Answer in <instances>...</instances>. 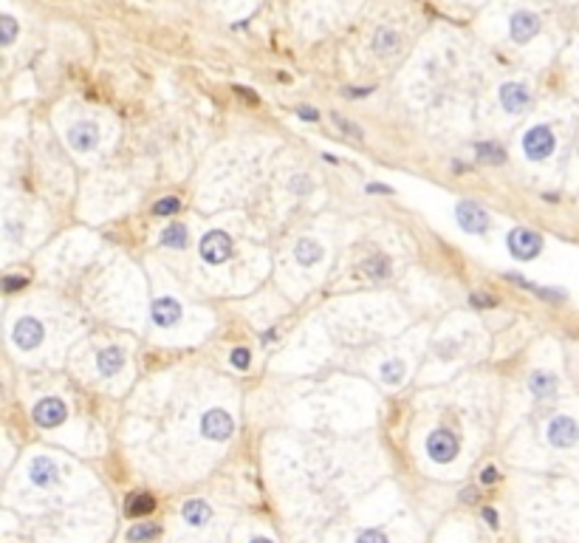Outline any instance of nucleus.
<instances>
[{"instance_id": "3", "label": "nucleus", "mask_w": 579, "mask_h": 543, "mask_svg": "<svg viewBox=\"0 0 579 543\" xmlns=\"http://www.w3.org/2000/svg\"><path fill=\"white\" fill-rule=\"evenodd\" d=\"M455 221H458V227L466 230V233L481 235L489 230V213H486L483 207L472 204V201H461V204L455 207Z\"/></svg>"}, {"instance_id": "20", "label": "nucleus", "mask_w": 579, "mask_h": 543, "mask_svg": "<svg viewBox=\"0 0 579 543\" xmlns=\"http://www.w3.org/2000/svg\"><path fill=\"white\" fill-rule=\"evenodd\" d=\"M187 240H190V235H187V227H184V224H170V227L161 233V243H164V246H173V249H184Z\"/></svg>"}, {"instance_id": "22", "label": "nucleus", "mask_w": 579, "mask_h": 543, "mask_svg": "<svg viewBox=\"0 0 579 543\" xmlns=\"http://www.w3.org/2000/svg\"><path fill=\"white\" fill-rule=\"evenodd\" d=\"M475 153H478V158H483V161H489V164H503V161H506V151L498 148V145L481 142V145L475 148Z\"/></svg>"}, {"instance_id": "4", "label": "nucleus", "mask_w": 579, "mask_h": 543, "mask_svg": "<svg viewBox=\"0 0 579 543\" xmlns=\"http://www.w3.org/2000/svg\"><path fill=\"white\" fill-rule=\"evenodd\" d=\"M540 249H543V238L537 233H531V230H511L508 233V252L514 255V258H520V260H531V258H537L540 255Z\"/></svg>"}, {"instance_id": "29", "label": "nucleus", "mask_w": 579, "mask_h": 543, "mask_svg": "<svg viewBox=\"0 0 579 543\" xmlns=\"http://www.w3.org/2000/svg\"><path fill=\"white\" fill-rule=\"evenodd\" d=\"M249 362H252V354H249L246 348H235V351H232V365H235V368L246 371V368H249Z\"/></svg>"}, {"instance_id": "11", "label": "nucleus", "mask_w": 579, "mask_h": 543, "mask_svg": "<svg viewBox=\"0 0 579 543\" xmlns=\"http://www.w3.org/2000/svg\"><path fill=\"white\" fill-rule=\"evenodd\" d=\"M96 142H99V131H96V125H91V122H76V125L68 128V145H71L73 151L88 153V151L96 148Z\"/></svg>"}, {"instance_id": "8", "label": "nucleus", "mask_w": 579, "mask_h": 543, "mask_svg": "<svg viewBox=\"0 0 579 543\" xmlns=\"http://www.w3.org/2000/svg\"><path fill=\"white\" fill-rule=\"evenodd\" d=\"M232 430H235V422H232V416H229L226 410H217L215 407V410L204 413V419H201V433H204L207 439H212V442L229 439Z\"/></svg>"}, {"instance_id": "21", "label": "nucleus", "mask_w": 579, "mask_h": 543, "mask_svg": "<svg viewBox=\"0 0 579 543\" xmlns=\"http://www.w3.org/2000/svg\"><path fill=\"white\" fill-rule=\"evenodd\" d=\"M396 46H399V34L390 31V29H381V31L376 34V40H373L376 54H390V51H396Z\"/></svg>"}, {"instance_id": "34", "label": "nucleus", "mask_w": 579, "mask_h": 543, "mask_svg": "<svg viewBox=\"0 0 579 543\" xmlns=\"http://www.w3.org/2000/svg\"><path fill=\"white\" fill-rule=\"evenodd\" d=\"M483 521H486L492 529H498V524H501V521H498V512H495V509H489V507L483 509Z\"/></svg>"}, {"instance_id": "13", "label": "nucleus", "mask_w": 579, "mask_h": 543, "mask_svg": "<svg viewBox=\"0 0 579 543\" xmlns=\"http://www.w3.org/2000/svg\"><path fill=\"white\" fill-rule=\"evenodd\" d=\"M150 317H153V323H155V325L170 328V325H175V323H178V317H181V306H178L173 298H158V300L153 303V309H150Z\"/></svg>"}, {"instance_id": "17", "label": "nucleus", "mask_w": 579, "mask_h": 543, "mask_svg": "<svg viewBox=\"0 0 579 543\" xmlns=\"http://www.w3.org/2000/svg\"><path fill=\"white\" fill-rule=\"evenodd\" d=\"M294 255H297V260H299L302 266H314L317 260H322V246H319L317 240H311V238H299Z\"/></svg>"}, {"instance_id": "27", "label": "nucleus", "mask_w": 579, "mask_h": 543, "mask_svg": "<svg viewBox=\"0 0 579 543\" xmlns=\"http://www.w3.org/2000/svg\"><path fill=\"white\" fill-rule=\"evenodd\" d=\"M0 29H3L0 43H3V46H11V43H14V34H17V23H14V17L3 14V17H0Z\"/></svg>"}, {"instance_id": "1", "label": "nucleus", "mask_w": 579, "mask_h": 543, "mask_svg": "<svg viewBox=\"0 0 579 543\" xmlns=\"http://www.w3.org/2000/svg\"><path fill=\"white\" fill-rule=\"evenodd\" d=\"M523 151L531 161H543L554 153V133L548 125H534L526 136H523Z\"/></svg>"}, {"instance_id": "38", "label": "nucleus", "mask_w": 579, "mask_h": 543, "mask_svg": "<svg viewBox=\"0 0 579 543\" xmlns=\"http://www.w3.org/2000/svg\"><path fill=\"white\" fill-rule=\"evenodd\" d=\"M235 91H237V93H240V96H249V99H252V102H255V99H257V96H255V93H252V91H249V88H240V85H237V88H235Z\"/></svg>"}, {"instance_id": "16", "label": "nucleus", "mask_w": 579, "mask_h": 543, "mask_svg": "<svg viewBox=\"0 0 579 543\" xmlns=\"http://www.w3.org/2000/svg\"><path fill=\"white\" fill-rule=\"evenodd\" d=\"M96 362H99V374H102V377H113V374L122 371L125 354H122V348H105Z\"/></svg>"}, {"instance_id": "5", "label": "nucleus", "mask_w": 579, "mask_h": 543, "mask_svg": "<svg viewBox=\"0 0 579 543\" xmlns=\"http://www.w3.org/2000/svg\"><path fill=\"white\" fill-rule=\"evenodd\" d=\"M427 453L438 465H449L458 456V439L449 430H433L427 436Z\"/></svg>"}, {"instance_id": "14", "label": "nucleus", "mask_w": 579, "mask_h": 543, "mask_svg": "<svg viewBox=\"0 0 579 543\" xmlns=\"http://www.w3.org/2000/svg\"><path fill=\"white\" fill-rule=\"evenodd\" d=\"M29 475H31V481H34L37 487H54V484H57L60 470H57V465H54L51 459L37 456V459L29 465Z\"/></svg>"}, {"instance_id": "7", "label": "nucleus", "mask_w": 579, "mask_h": 543, "mask_svg": "<svg viewBox=\"0 0 579 543\" xmlns=\"http://www.w3.org/2000/svg\"><path fill=\"white\" fill-rule=\"evenodd\" d=\"M66 416H68V407L57 396H48L43 402H37V407H34V422L40 427H57V425L66 422Z\"/></svg>"}, {"instance_id": "12", "label": "nucleus", "mask_w": 579, "mask_h": 543, "mask_svg": "<svg viewBox=\"0 0 579 543\" xmlns=\"http://www.w3.org/2000/svg\"><path fill=\"white\" fill-rule=\"evenodd\" d=\"M501 105L506 108L508 113H523L528 105V88L520 82H506L501 88Z\"/></svg>"}, {"instance_id": "25", "label": "nucleus", "mask_w": 579, "mask_h": 543, "mask_svg": "<svg viewBox=\"0 0 579 543\" xmlns=\"http://www.w3.org/2000/svg\"><path fill=\"white\" fill-rule=\"evenodd\" d=\"M364 269L373 275V278H390V260L387 258H370V260H364Z\"/></svg>"}, {"instance_id": "23", "label": "nucleus", "mask_w": 579, "mask_h": 543, "mask_svg": "<svg viewBox=\"0 0 579 543\" xmlns=\"http://www.w3.org/2000/svg\"><path fill=\"white\" fill-rule=\"evenodd\" d=\"M401 377H404V362H401V360H390V362L381 365V380H384L387 385H399Z\"/></svg>"}, {"instance_id": "30", "label": "nucleus", "mask_w": 579, "mask_h": 543, "mask_svg": "<svg viewBox=\"0 0 579 543\" xmlns=\"http://www.w3.org/2000/svg\"><path fill=\"white\" fill-rule=\"evenodd\" d=\"M26 283H29V278H23V275H20V278H11V275H9V278L3 280V292H6V295H14V292H20Z\"/></svg>"}, {"instance_id": "35", "label": "nucleus", "mask_w": 579, "mask_h": 543, "mask_svg": "<svg viewBox=\"0 0 579 543\" xmlns=\"http://www.w3.org/2000/svg\"><path fill=\"white\" fill-rule=\"evenodd\" d=\"M297 113H299V119H305V122H317V119H319V113L311 111V108H299Z\"/></svg>"}, {"instance_id": "19", "label": "nucleus", "mask_w": 579, "mask_h": 543, "mask_svg": "<svg viewBox=\"0 0 579 543\" xmlns=\"http://www.w3.org/2000/svg\"><path fill=\"white\" fill-rule=\"evenodd\" d=\"M554 390H557V380L551 374H545V371H534L531 374V393L537 399H551Z\"/></svg>"}, {"instance_id": "10", "label": "nucleus", "mask_w": 579, "mask_h": 543, "mask_svg": "<svg viewBox=\"0 0 579 543\" xmlns=\"http://www.w3.org/2000/svg\"><path fill=\"white\" fill-rule=\"evenodd\" d=\"M508 31H511L514 43H528L540 31V17L531 11H514L508 20Z\"/></svg>"}, {"instance_id": "32", "label": "nucleus", "mask_w": 579, "mask_h": 543, "mask_svg": "<svg viewBox=\"0 0 579 543\" xmlns=\"http://www.w3.org/2000/svg\"><path fill=\"white\" fill-rule=\"evenodd\" d=\"M334 125L339 128V131H345L348 136H354V139H362V131L354 125V122H348V119H339V116H334Z\"/></svg>"}, {"instance_id": "26", "label": "nucleus", "mask_w": 579, "mask_h": 543, "mask_svg": "<svg viewBox=\"0 0 579 543\" xmlns=\"http://www.w3.org/2000/svg\"><path fill=\"white\" fill-rule=\"evenodd\" d=\"M178 210H181V201H178V198H173V196H167V198L155 201V207H153V213H155V215H175Z\"/></svg>"}, {"instance_id": "33", "label": "nucleus", "mask_w": 579, "mask_h": 543, "mask_svg": "<svg viewBox=\"0 0 579 543\" xmlns=\"http://www.w3.org/2000/svg\"><path fill=\"white\" fill-rule=\"evenodd\" d=\"M498 478H501V472H498L495 467H486V470L481 472V484H495Z\"/></svg>"}, {"instance_id": "31", "label": "nucleus", "mask_w": 579, "mask_h": 543, "mask_svg": "<svg viewBox=\"0 0 579 543\" xmlns=\"http://www.w3.org/2000/svg\"><path fill=\"white\" fill-rule=\"evenodd\" d=\"M469 303H472V306H478V309H492V306H498V300H495V298H489L486 292H475V295L469 298Z\"/></svg>"}, {"instance_id": "37", "label": "nucleus", "mask_w": 579, "mask_h": 543, "mask_svg": "<svg viewBox=\"0 0 579 543\" xmlns=\"http://www.w3.org/2000/svg\"><path fill=\"white\" fill-rule=\"evenodd\" d=\"M370 91H373V88H348L345 93H348V96H367Z\"/></svg>"}, {"instance_id": "2", "label": "nucleus", "mask_w": 579, "mask_h": 543, "mask_svg": "<svg viewBox=\"0 0 579 543\" xmlns=\"http://www.w3.org/2000/svg\"><path fill=\"white\" fill-rule=\"evenodd\" d=\"M201 258L207 263H226L232 258V238L220 230H212L201 238Z\"/></svg>"}, {"instance_id": "36", "label": "nucleus", "mask_w": 579, "mask_h": 543, "mask_svg": "<svg viewBox=\"0 0 579 543\" xmlns=\"http://www.w3.org/2000/svg\"><path fill=\"white\" fill-rule=\"evenodd\" d=\"M461 501H466V504L478 501V489H463V492H461Z\"/></svg>"}, {"instance_id": "39", "label": "nucleus", "mask_w": 579, "mask_h": 543, "mask_svg": "<svg viewBox=\"0 0 579 543\" xmlns=\"http://www.w3.org/2000/svg\"><path fill=\"white\" fill-rule=\"evenodd\" d=\"M249 543H275V541H269V538H255V541H249Z\"/></svg>"}, {"instance_id": "28", "label": "nucleus", "mask_w": 579, "mask_h": 543, "mask_svg": "<svg viewBox=\"0 0 579 543\" xmlns=\"http://www.w3.org/2000/svg\"><path fill=\"white\" fill-rule=\"evenodd\" d=\"M357 543H390V541H387V535L379 532V529H362V532L357 535Z\"/></svg>"}, {"instance_id": "6", "label": "nucleus", "mask_w": 579, "mask_h": 543, "mask_svg": "<svg viewBox=\"0 0 579 543\" xmlns=\"http://www.w3.org/2000/svg\"><path fill=\"white\" fill-rule=\"evenodd\" d=\"M548 442L554 447H574L579 442V425L571 416H554L548 425Z\"/></svg>"}, {"instance_id": "15", "label": "nucleus", "mask_w": 579, "mask_h": 543, "mask_svg": "<svg viewBox=\"0 0 579 543\" xmlns=\"http://www.w3.org/2000/svg\"><path fill=\"white\" fill-rule=\"evenodd\" d=\"M181 515H184V521H187L190 527H204V524L212 518V509H210V504H204V501H198V498H190V501L181 507Z\"/></svg>"}, {"instance_id": "18", "label": "nucleus", "mask_w": 579, "mask_h": 543, "mask_svg": "<svg viewBox=\"0 0 579 543\" xmlns=\"http://www.w3.org/2000/svg\"><path fill=\"white\" fill-rule=\"evenodd\" d=\"M153 509H155V498L147 495V492H133V495L128 498V504H125V512H128L130 518H145Z\"/></svg>"}, {"instance_id": "24", "label": "nucleus", "mask_w": 579, "mask_h": 543, "mask_svg": "<svg viewBox=\"0 0 579 543\" xmlns=\"http://www.w3.org/2000/svg\"><path fill=\"white\" fill-rule=\"evenodd\" d=\"M153 538H158V527H155V524H136V527L128 532V541H133V543H147V541H153Z\"/></svg>"}, {"instance_id": "9", "label": "nucleus", "mask_w": 579, "mask_h": 543, "mask_svg": "<svg viewBox=\"0 0 579 543\" xmlns=\"http://www.w3.org/2000/svg\"><path fill=\"white\" fill-rule=\"evenodd\" d=\"M11 340H14L23 351L37 348L40 340H43V323L34 320V317H23V320H17L14 328H11Z\"/></svg>"}]
</instances>
